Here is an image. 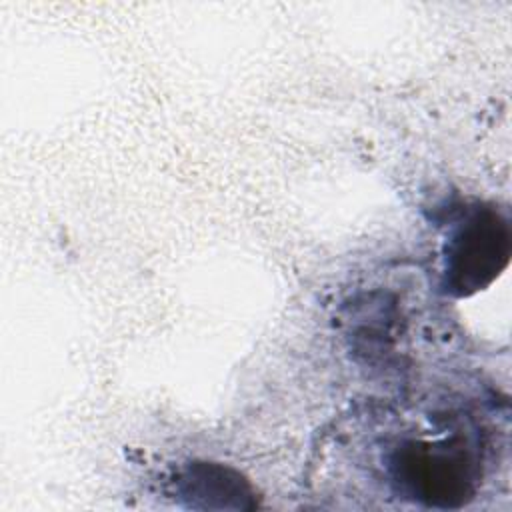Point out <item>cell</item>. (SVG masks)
<instances>
[{
	"instance_id": "obj_2",
	"label": "cell",
	"mask_w": 512,
	"mask_h": 512,
	"mask_svg": "<svg viewBox=\"0 0 512 512\" xmlns=\"http://www.w3.org/2000/svg\"><path fill=\"white\" fill-rule=\"evenodd\" d=\"M510 226L494 208H474L448 242L446 284L468 296L490 284L508 264Z\"/></svg>"
},
{
	"instance_id": "obj_1",
	"label": "cell",
	"mask_w": 512,
	"mask_h": 512,
	"mask_svg": "<svg viewBox=\"0 0 512 512\" xmlns=\"http://www.w3.org/2000/svg\"><path fill=\"white\" fill-rule=\"evenodd\" d=\"M394 480L416 500L452 508L472 494L474 458L460 438L408 442L394 454Z\"/></svg>"
}]
</instances>
